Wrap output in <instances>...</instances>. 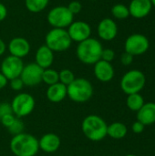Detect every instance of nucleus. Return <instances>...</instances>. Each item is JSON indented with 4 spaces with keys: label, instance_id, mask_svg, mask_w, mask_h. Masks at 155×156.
<instances>
[{
    "label": "nucleus",
    "instance_id": "obj_32",
    "mask_svg": "<svg viewBox=\"0 0 155 156\" xmlns=\"http://www.w3.org/2000/svg\"><path fill=\"white\" fill-rule=\"evenodd\" d=\"M24 86L25 85H24L22 80L20 79V77L13 79L10 80V87L13 90H21Z\"/></svg>",
    "mask_w": 155,
    "mask_h": 156
},
{
    "label": "nucleus",
    "instance_id": "obj_36",
    "mask_svg": "<svg viewBox=\"0 0 155 156\" xmlns=\"http://www.w3.org/2000/svg\"><path fill=\"white\" fill-rule=\"evenodd\" d=\"M7 82H8V80L0 72V90L4 89L6 86Z\"/></svg>",
    "mask_w": 155,
    "mask_h": 156
},
{
    "label": "nucleus",
    "instance_id": "obj_34",
    "mask_svg": "<svg viewBox=\"0 0 155 156\" xmlns=\"http://www.w3.org/2000/svg\"><path fill=\"white\" fill-rule=\"evenodd\" d=\"M144 129H145V126L142 122H140L139 121H136L132 125V130L136 134H141L142 133H143Z\"/></svg>",
    "mask_w": 155,
    "mask_h": 156
},
{
    "label": "nucleus",
    "instance_id": "obj_24",
    "mask_svg": "<svg viewBox=\"0 0 155 156\" xmlns=\"http://www.w3.org/2000/svg\"><path fill=\"white\" fill-rule=\"evenodd\" d=\"M42 81L45 82L46 84H48V86L59 82L58 72L50 68L44 69L43 74H42Z\"/></svg>",
    "mask_w": 155,
    "mask_h": 156
},
{
    "label": "nucleus",
    "instance_id": "obj_38",
    "mask_svg": "<svg viewBox=\"0 0 155 156\" xmlns=\"http://www.w3.org/2000/svg\"><path fill=\"white\" fill-rule=\"evenodd\" d=\"M151 2H152L153 6H155V0H151Z\"/></svg>",
    "mask_w": 155,
    "mask_h": 156
},
{
    "label": "nucleus",
    "instance_id": "obj_20",
    "mask_svg": "<svg viewBox=\"0 0 155 156\" xmlns=\"http://www.w3.org/2000/svg\"><path fill=\"white\" fill-rule=\"evenodd\" d=\"M67 97V86L58 82L48 86L47 90V98L53 103H58L65 100Z\"/></svg>",
    "mask_w": 155,
    "mask_h": 156
},
{
    "label": "nucleus",
    "instance_id": "obj_35",
    "mask_svg": "<svg viewBox=\"0 0 155 156\" xmlns=\"http://www.w3.org/2000/svg\"><path fill=\"white\" fill-rule=\"evenodd\" d=\"M6 16H7V8L4 4L0 3V22L4 21L6 18Z\"/></svg>",
    "mask_w": 155,
    "mask_h": 156
},
{
    "label": "nucleus",
    "instance_id": "obj_3",
    "mask_svg": "<svg viewBox=\"0 0 155 156\" xmlns=\"http://www.w3.org/2000/svg\"><path fill=\"white\" fill-rule=\"evenodd\" d=\"M108 124L100 116L90 114L85 117L81 122L83 134L92 142H100L107 136Z\"/></svg>",
    "mask_w": 155,
    "mask_h": 156
},
{
    "label": "nucleus",
    "instance_id": "obj_14",
    "mask_svg": "<svg viewBox=\"0 0 155 156\" xmlns=\"http://www.w3.org/2000/svg\"><path fill=\"white\" fill-rule=\"evenodd\" d=\"M8 50L10 55L22 58L28 55L30 51V44L27 39L22 37H16L10 40L8 44Z\"/></svg>",
    "mask_w": 155,
    "mask_h": 156
},
{
    "label": "nucleus",
    "instance_id": "obj_6",
    "mask_svg": "<svg viewBox=\"0 0 155 156\" xmlns=\"http://www.w3.org/2000/svg\"><path fill=\"white\" fill-rule=\"evenodd\" d=\"M146 83L144 73L139 69H132L127 71L121 80V89L127 94L140 93Z\"/></svg>",
    "mask_w": 155,
    "mask_h": 156
},
{
    "label": "nucleus",
    "instance_id": "obj_2",
    "mask_svg": "<svg viewBox=\"0 0 155 156\" xmlns=\"http://www.w3.org/2000/svg\"><path fill=\"white\" fill-rule=\"evenodd\" d=\"M101 43L93 37H90L79 43L76 54L80 62L86 65H94L100 59L102 52Z\"/></svg>",
    "mask_w": 155,
    "mask_h": 156
},
{
    "label": "nucleus",
    "instance_id": "obj_26",
    "mask_svg": "<svg viewBox=\"0 0 155 156\" xmlns=\"http://www.w3.org/2000/svg\"><path fill=\"white\" fill-rule=\"evenodd\" d=\"M58 77H59V82L64 84L65 86L69 85L76 79L74 73L70 69H61L58 72Z\"/></svg>",
    "mask_w": 155,
    "mask_h": 156
},
{
    "label": "nucleus",
    "instance_id": "obj_5",
    "mask_svg": "<svg viewBox=\"0 0 155 156\" xmlns=\"http://www.w3.org/2000/svg\"><path fill=\"white\" fill-rule=\"evenodd\" d=\"M45 42V45L53 52H63L70 48L72 40L67 29L52 28L46 35Z\"/></svg>",
    "mask_w": 155,
    "mask_h": 156
},
{
    "label": "nucleus",
    "instance_id": "obj_4",
    "mask_svg": "<svg viewBox=\"0 0 155 156\" xmlns=\"http://www.w3.org/2000/svg\"><path fill=\"white\" fill-rule=\"evenodd\" d=\"M93 95V86L84 78L75 79L67 86V96L74 102L83 103L91 99Z\"/></svg>",
    "mask_w": 155,
    "mask_h": 156
},
{
    "label": "nucleus",
    "instance_id": "obj_29",
    "mask_svg": "<svg viewBox=\"0 0 155 156\" xmlns=\"http://www.w3.org/2000/svg\"><path fill=\"white\" fill-rule=\"evenodd\" d=\"M115 58V52L111 48H103L101 52V57L100 59L107 61V62H111Z\"/></svg>",
    "mask_w": 155,
    "mask_h": 156
},
{
    "label": "nucleus",
    "instance_id": "obj_11",
    "mask_svg": "<svg viewBox=\"0 0 155 156\" xmlns=\"http://www.w3.org/2000/svg\"><path fill=\"white\" fill-rule=\"evenodd\" d=\"M43 69L40 68L37 64L29 63L24 66L23 70L20 74V79L22 80L25 86L34 87L42 82V74Z\"/></svg>",
    "mask_w": 155,
    "mask_h": 156
},
{
    "label": "nucleus",
    "instance_id": "obj_37",
    "mask_svg": "<svg viewBox=\"0 0 155 156\" xmlns=\"http://www.w3.org/2000/svg\"><path fill=\"white\" fill-rule=\"evenodd\" d=\"M5 49H6V45L5 43L4 42V40H2L0 38V56H2L5 52Z\"/></svg>",
    "mask_w": 155,
    "mask_h": 156
},
{
    "label": "nucleus",
    "instance_id": "obj_25",
    "mask_svg": "<svg viewBox=\"0 0 155 156\" xmlns=\"http://www.w3.org/2000/svg\"><path fill=\"white\" fill-rule=\"evenodd\" d=\"M111 14L117 19H125L130 16L129 8L123 4H116L111 7Z\"/></svg>",
    "mask_w": 155,
    "mask_h": 156
},
{
    "label": "nucleus",
    "instance_id": "obj_28",
    "mask_svg": "<svg viewBox=\"0 0 155 156\" xmlns=\"http://www.w3.org/2000/svg\"><path fill=\"white\" fill-rule=\"evenodd\" d=\"M67 7H68V9L69 10V12H70L73 16L79 14V13L82 10V5H81V3H80L79 1H77V0L71 1V2L69 4V5H68Z\"/></svg>",
    "mask_w": 155,
    "mask_h": 156
},
{
    "label": "nucleus",
    "instance_id": "obj_18",
    "mask_svg": "<svg viewBox=\"0 0 155 156\" xmlns=\"http://www.w3.org/2000/svg\"><path fill=\"white\" fill-rule=\"evenodd\" d=\"M54 61V52L46 45L40 46L35 55V63L43 69L50 68Z\"/></svg>",
    "mask_w": 155,
    "mask_h": 156
},
{
    "label": "nucleus",
    "instance_id": "obj_15",
    "mask_svg": "<svg viewBox=\"0 0 155 156\" xmlns=\"http://www.w3.org/2000/svg\"><path fill=\"white\" fill-rule=\"evenodd\" d=\"M130 16L135 18H143L152 11L153 5L151 0H132L129 5Z\"/></svg>",
    "mask_w": 155,
    "mask_h": 156
},
{
    "label": "nucleus",
    "instance_id": "obj_9",
    "mask_svg": "<svg viewBox=\"0 0 155 156\" xmlns=\"http://www.w3.org/2000/svg\"><path fill=\"white\" fill-rule=\"evenodd\" d=\"M150 47L149 39L143 34H132L127 37L124 48L125 52L134 56L144 54Z\"/></svg>",
    "mask_w": 155,
    "mask_h": 156
},
{
    "label": "nucleus",
    "instance_id": "obj_30",
    "mask_svg": "<svg viewBox=\"0 0 155 156\" xmlns=\"http://www.w3.org/2000/svg\"><path fill=\"white\" fill-rule=\"evenodd\" d=\"M16 118L15 117V115L13 113H10V114H6V115L3 116L0 119V122L3 126H5V128H8L13 124V122L16 121Z\"/></svg>",
    "mask_w": 155,
    "mask_h": 156
},
{
    "label": "nucleus",
    "instance_id": "obj_12",
    "mask_svg": "<svg viewBox=\"0 0 155 156\" xmlns=\"http://www.w3.org/2000/svg\"><path fill=\"white\" fill-rule=\"evenodd\" d=\"M67 31H68L71 40L78 42V43L90 38V35H91L90 26L87 22L81 21V20L73 21L68 27Z\"/></svg>",
    "mask_w": 155,
    "mask_h": 156
},
{
    "label": "nucleus",
    "instance_id": "obj_40",
    "mask_svg": "<svg viewBox=\"0 0 155 156\" xmlns=\"http://www.w3.org/2000/svg\"><path fill=\"white\" fill-rule=\"evenodd\" d=\"M90 1H97V0H90Z\"/></svg>",
    "mask_w": 155,
    "mask_h": 156
},
{
    "label": "nucleus",
    "instance_id": "obj_1",
    "mask_svg": "<svg viewBox=\"0 0 155 156\" xmlns=\"http://www.w3.org/2000/svg\"><path fill=\"white\" fill-rule=\"evenodd\" d=\"M10 150L16 156H36L39 151L38 140L32 134L21 133L11 139Z\"/></svg>",
    "mask_w": 155,
    "mask_h": 156
},
{
    "label": "nucleus",
    "instance_id": "obj_31",
    "mask_svg": "<svg viewBox=\"0 0 155 156\" xmlns=\"http://www.w3.org/2000/svg\"><path fill=\"white\" fill-rule=\"evenodd\" d=\"M10 113H13L11 104L7 103V102H1L0 103V119L3 116H5L6 114H10Z\"/></svg>",
    "mask_w": 155,
    "mask_h": 156
},
{
    "label": "nucleus",
    "instance_id": "obj_27",
    "mask_svg": "<svg viewBox=\"0 0 155 156\" xmlns=\"http://www.w3.org/2000/svg\"><path fill=\"white\" fill-rule=\"evenodd\" d=\"M8 132L14 135H16V134H19L21 133H23V130H24V123L19 120V119H16V121L13 122V124L7 128Z\"/></svg>",
    "mask_w": 155,
    "mask_h": 156
},
{
    "label": "nucleus",
    "instance_id": "obj_21",
    "mask_svg": "<svg viewBox=\"0 0 155 156\" xmlns=\"http://www.w3.org/2000/svg\"><path fill=\"white\" fill-rule=\"evenodd\" d=\"M127 133H128V128L122 122H116L108 125L107 135L112 139H115V140L122 139L127 135Z\"/></svg>",
    "mask_w": 155,
    "mask_h": 156
},
{
    "label": "nucleus",
    "instance_id": "obj_22",
    "mask_svg": "<svg viewBox=\"0 0 155 156\" xmlns=\"http://www.w3.org/2000/svg\"><path fill=\"white\" fill-rule=\"evenodd\" d=\"M144 99L140 93H134L128 95V98L126 100V105L129 108V110L137 112L144 104Z\"/></svg>",
    "mask_w": 155,
    "mask_h": 156
},
{
    "label": "nucleus",
    "instance_id": "obj_33",
    "mask_svg": "<svg viewBox=\"0 0 155 156\" xmlns=\"http://www.w3.org/2000/svg\"><path fill=\"white\" fill-rule=\"evenodd\" d=\"M132 61H133V56L129 54V53H127V52H124L122 55V57H121V62L124 66L131 65L132 63Z\"/></svg>",
    "mask_w": 155,
    "mask_h": 156
},
{
    "label": "nucleus",
    "instance_id": "obj_19",
    "mask_svg": "<svg viewBox=\"0 0 155 156\" xmlns=\"http://www.w3.org/2000/svg\"><path fill=\"white\" fill-rule=\"evenodd\" d=\"M137 121L144 126L155 123V102H147L137 112Z\"/></svg>",
    "mask_w": 155,
    "mask_h": 156
},
{
    "label": "nucleus",
    "instance_id": "obj_10",
    "mask_svg": "<svg viewBox=\"0 0 155 156\" xmlns=\"http://www.w3.org/2000/svg\"><path fill=\"white\" fill-rule=\"evenodd\" d=\"M24 63L22 58H16L15 56H7L5 58L1 63V73L8 80H11L13 79L20 77V74L24 68Z\"/></svg>",
    "mask_w": 155,
    "mask_h": 156
},
{
    "label": "nucleus",
    "instance_id": "obj_8",
    "mask_svg": "<svg viewBox=\"0 0 155 156\" xmlns=\"http://www.w3.org/2000/svg\"><path fill=\"white\" fill-rule=\"evenodd\" d=\"M14 115L18 118L28 116L35 109V99L32 95L23 92L16 95L10 103Z\"/></svg>",
    "mask_w": 155,
    "mask_h": 156
},
{
    "label": "nucleus",
    "instance_id": "obj_23",
    "mask_svg": "<svg viewBox=\"0 0 155 156\" xmlns=\"http://www.w3.org/2000/svg\"><path fill=\"white\" fill-rule=\"evenodd\" d=\"M49 0H25L26 9L32 13L43 11L48 5Z\"/></svg>",
    "mask_w": 155,
    "mask_h": 156
},
{
    "label": "nucleus",
    "instance_id": "obj_7",
    "mask_svg": "<svg viewBox=\"0 0 155 156\" xmlns=\"http://www.w3.org/2000/svg\"><path fill=\"white\" fill-rule=\"evenodd\" d=\"M48 24L53 28H65L68 27L73 21L74 16L69 12L65 5H57L50 9L47 16Z\"/></svg>",
    "mask_w": 155,
    "mask_h": 156
},
{
    "label": "nucleus",
    "instance_id": "obj_13",
    "mask_svg": "<svg viewBox=\"0 0 155 156\" xmlns=\"http://www.w3.org/2000/svg\"><path fill=\"white\" fill-rule=\"evenodd\" d=\"M97 30L98 35L101 39L111 41L114 39L118 34V26L113 19L107 17L100 21Z\"/></svg>",
    "mask_w": 155,
    "mask_h": 156
},
{
    "label": "nucleus",
    "instance_id": "obj_17",
    "mask_svg": "<svg viewBox=\"0 0 155 156\" xmlns=\"http://www.w3.org/2000/svg\"><path fill=\"white\" fill-rule=\"evenodd\" d=\"M61 144L60 138L55 133H46L38 140L39 150H42L45 153L52 154L57 152Z\"/></svg>",
    "mask_w": 155,
    "mask_h": 156
},
{
    "label": "nucleus",
    "instance_id": "obj_16",
    "mask_svg": "<svg viewBox=\"0 0 155 156\" xmlns=\"http://www.w3.org/2000/svg\"><path fill=\"white\" fill-rule=\"evenodd\" d=\"M94 75L101 82H109L114 77V69L111 62L100 59L94 64Z\"/></svg>",
    "mask_w": 155,
    "mask_h": 156
},
{
    "label": "nucleus",
    "instance_id": "obj_39",
    "mask_svg": "<svg viewBox=\"0 0 155 156\" xmlns=\"http://www.w3.org/2000/svg\"><path fill=\"white\" fill-rule=\"evenodd\" d=\"M125 156H138V155H136V154H127V155H125Z\"/></svg>",
    "mask_w": 155,
    "mask_h": 156
}]
</instances>
